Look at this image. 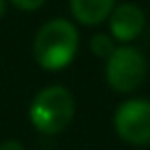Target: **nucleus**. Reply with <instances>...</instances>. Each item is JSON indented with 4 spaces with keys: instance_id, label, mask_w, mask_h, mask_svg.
<instances>
[{
    "instance_id": "9d476101",
    "label": "nucleus",
    "mask_w": 150,
    "mask_h": 150,
    "mask_svg": "<svg viewBox=\"0 0 150 150\" xmlns=\"http://www.w3.org/2000/svg\"><path fill=\"white\" fill-rule=\"evenodd\" d=\"M4 8H6V0H0V17L4 15Z\"/></svg>"
},
{
    "instance_id": "f03ea898",
    "label": "nucleus",
    "mask_w": 150,
    "mask_h": 150,
    "mask_svg": "<svg viewBox=\"0 0 150 150\" xmlns=\"http://www.w3.org/2000/svg\"><path fill=\"white\" fill-rule=\"evenodd\" d=\"M74 111H76V103L72 93L66 86L54 84L41 88L33 97L29 105V119L37 132L56 136L70 125Z\"/></svg>"
},
{
    "instance_id": "0eeeda50",
    "label": "nucleus",
    "mask_w": 150,
    "mask_h": 150,
    "mask_svg": "<svg viewBox=\"0 0 150 150\" xmlns=\"http://www.w3.org/2000/svg\"><path fill=\"white\" fill-rule=\"evenodd\" d=\"M91 52L97 56V58H109L113 52H115V39L107 33H97L91 37Z\"/></svg>"
},
{
    "instance_id": "39448f33",
    "label": "nucleus",
    "mask_w": 150,
    "mask_h": 150,
    "mask_svg": "<svg viewBox=\"0 0 150 150\" xmlns=\"http://www.w3.org/2000/svg\"><path fill=\"white\" fill-rule=\"evenodd\" d=\"M144 25H146L144 11L138 4H132V2L115 6L113 13L109 15L111 37L115 41H121V43H127V41L136 39L144 31Z\"/></svg>"
},
{
    "instance_id": "1a4fd4ad",
    "label": "nucleus",
    "mask_w": 150,
    "mask_h": 150,
    "mask_svg": "<svg viewBox=\"0 0 150 150\" xmlns=\"http://www.w3.org/2000/svg\"><path fill=\"white\" fill-rule=\"evenodd\" d=\"M0 150H25V146L19 140H4L0 144Z\"/></svg>"
},
{
    "instance_id": "7ed1b4c3",
    "label": "nucleus",
    "mask_w": 150,
    "mask_h": 150,
    "mask_svg": "<svg viewBox=\"0 0 150 150\" xmlns=\"http://www.w3.org/2000/svg\"><path fill=\"white\" fill-rule=\"evenodd\" d=\"M146 58L138 47L121 45L107 58L105 64V78L107 84L117 93H132L136 91L146 78Z\"/></svg>"
},
{
    "instance_id": "423d86ee",
    "label": "nucleus",
    "mask_w": 150,
    "mask_h": 150,
    "mask_svg": "<svg viewBox=\"0 0 150 150\" xmlns=\"http://www.w3.org/2000/svg\"><path fill=\"white\" fill-rule=\"evenodd\" d=\"M113 8H115V0H70L72 17L86 27L99 25L105 19H109Z\"/></svg>"
},
{
    "instance_id": "6e6552de",
    "label": "nucleus",
    "mask_w": 150,
    "mask_h": 150,
    "mask_svg": "<svg viewBox=\"0 0 150 150\" xmlns=\"http://www.w3.org/2000/svg\"><path fill=\"white\" fill-rule=\"evenodd\" d=\"M8 2H13L17 8H21V11H37V8H41L43 4H45V0H8Z\"/></svg>"
},
{
    "instance_id": "20e7f679",
    "label": "nucleus",
    "mask_w": 150,
    "mask_h": 150,
    "mask_svg": "<svg viewBox=\"0 0 150 150\" xmlns=\"http://www.w3.org/2000/svg\"><path fill=\"white\" fill-rule=\"evenodd\" d=\"M113 125L123 142L132 146L150 144V101L148 99L123 101L113 115Z\"/></svg>"
},
{
    "instance_id": "f257e3e1",
    "label": "nucleus",
    "mask_w": 150,
    "mask_h": 150,
    "mask_svg": "<svg viewBox=\"0 0 150 150\" xmlns=\"http://www.w3.org/2000/svg\"><path fill=\"white\" fill-rule=\"evenodd\" d=\"M78 52V31L66 19H52L37 31L33 39L35 62L50 72L64 70L70 66Z\"/></svg>"
}]
</instances>
